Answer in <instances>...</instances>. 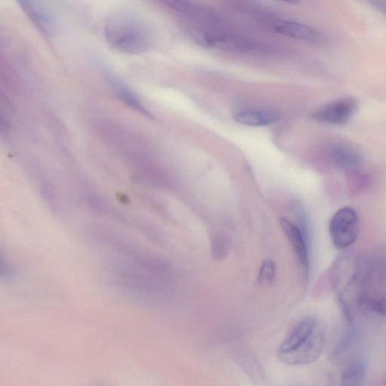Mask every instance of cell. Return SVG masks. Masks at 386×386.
Wrapping results in <instances>:
<instances>
[{
    "instance_id": "obj_13",
    "label": "cell",
    "mask_w": 386,
    "mask_h": 386,
    "mask_svg": "<svg viewBox=\"0 0 386 386\" xmlns=\"http://www.w3.org/2000/svg\"><path fill=\"white\" fill-rule=\"evenodd\" d=\"M359 305L363 310L386 317V296H362Z\"/></svg>"
},
{
    "instance_id": "obj_14",
    "label": "cell",
    "mask_w": 386,
    "mask_h": 386,
    "mask_svg": "<svg viewBox=\"0 0 386 386\" xmlns=\"http://www.w3.org/2000/svg\"><path fill=\"white\" fill-rule=\"evenodd\" d=\"M275 274V265L272 260L267 259L261 265L258 282L261 285H270Z\"/></svg>"
},
{
    "instance_id": "obj_5",
    "label": "cell",
    "mask_w": 386,
    "mask_h": 386,
    "mask_svg": "<svg viewBox=\"0 0 386 386\" xmlns=\"http://www.w3.org/2000/svg\"><path fill=\"white\" fill-rule=\"evenodd\" d=\"M198 41L207 47L236 53H247L256 48L255 42L250 39L235 35H203Z\"/></svg>"
},
{
    "instance_id": "obj_4",
    "label": "cell",
    "mask_w": 386,
    "mask_h": 386,
    "mask_svg": "<svg viewBox=\"0 0 386 386\" xmlns=\"http://www.w3.org/2000/svg\"><path fill=\"white\" fill-rule=\"evenodd\" d=\"M358 107L357 99L352 97H340L316 109L312 118L322 124L345 125L355 116Z\"/></svg>"
},
{
    "instance_id": "obj_7",
    "label": "cell",
    "mask_w": 386,
    "mask_h": 386,
    "mask_svg": "<svg viewBox=\"0 0 386 386\" xmlns=\"http://www.w3.org/2000/svg\"><path fill=\"white\" fill-rule=\"evenodd\" d=\"M106 78L112 92L120 101L143 115L151 116L149 110L143 105L139 96L122 80L109 73H107Z\"/></svg>"
},
{
    "instance_id": "obj_3",
    "label": "cell",
    "mask_w": 386,
    "mask_h": 386,
    "mask_svg": "<svg viewBox=\"0 0 386 386\" xmlns=\"http://www.w3.org/2000/svg\"><path fill=\"white\" fill-rule=\"evenodd\" d=\"M329 229L337 248L345 249L355 244L360 233L359 217L355 209H339L330 219Z\"/></svg>"
},
{
    "instance_id": "obj_6",
    "label": "cell",
    "mask_w": 386,
    "mask_h": 386,
    "mask_svg": "<svg viewBox=\"0 0 386 386\" xmlns=\"http://www.w3.org/2000/svg\"><path fill=\"white\" fill-rule=\"evenodd\" d=\"M327 152L330 161L340 169H354L361 161L358 150L346 141L338 140L330 143Z\"/></svg>"
},
{
    "instance_id": "obj_2",
    "label": "cell",
    "mask_w": 386,
    "mask_h": 386,
    "mask_svg": "<svg viewBox=\"0 0 386 386\" xmlns=\"http://www.w3.org/2000/svg\"><path fill=\"white\" fill-rule=\"evenodd\" d=\"M325 332L311 316L302 320L280 345L277 357L290 366H305L315 361L325 346Z\"/></svg>"
},
{
    "instance_id": "obj_9",
    "label": "cell",
    "mask_w": 386,
    "mask_h": 386,
    "mask_svg": "<svg viewBox=\"0 0 386 386\" xmlns=\"http://www.w3.org/2000/svg\"><path fill=\"white\" fill-rule=\"evenodd\" d=\"M22 10L45 36H49L53 28V18L49 8L42 2L20 1Z\"/></svg>"
},
{
    "instance_id": "obj_10",
    "label": "cell",
    "mask_w": 386,
    "mask_h": 386,
    "mask_svg": "<svg viewBox=\"0 0 386 386\" xmlns=\"http://www.w3.org/2000/svg\"><path fill=\"white\" fill-rule=\"evenodd\" d=\"M280 224L284 234L288 237L293 249L303 267L308 268V252L303 231L289 219L282 218Z\"/></svg>"
},
{
    "instance_id": "obj_1",
    "label": "cell",
    "mask_w": 386,
    "mask_h": 386,
    "mask_svg": "<svg viewBox=\"0 0 386 386\" xmlns=\"http://www.w3.org/2000/svg\"><path fill=\"white\" fill-rule=\"evenodd\" d=\"M104 36L110 48L128 54L145 53L152 43L147 22L128 10L116 11L107 18Z\"/></svg>"
},
{
    "instance_id": "obj_12",
    "label": "cell",
    "mask_w": 386,
    "mask_h": 386,
    "mask_svg": "<svg viewBox=\"0 0 386 386\" xmlns=\"http://www.w3.org/2000/svg\"><path fill=\"white\" fill-rule=\"evenodd\" d=\"M366 370V363L363 359L351 361L342 375L341 386H363Z\"/></svg>"
},
{
    "instance_id": "obj_11",
    "label": "cell",
    "mask_w": 386,
    "mask_h": 386,
    "mask_svg": "<svg viewBox=\"0 0 386 386\" xmlns=\"http://www.w3.org/2000/svg\"><path fill=\"white\" fill-rule=\"evenodd\" d=\"M280 34L306 41H315L318 32L313 28L294 21H284L275 28Z\"/></svg>"
},
{
    "instance_id": "obj_15",
    "label": "cell",
    "mask_w": 386,
    "mask_h": 386,
    "mask_svg": "<svg viewBox=\"0 0 386 386\" xmlns=\"http://www.w3.org/2000/svg\"><path fill=\"white\" fill-rule=\"evenodd\" d=\"M384 385V386H386V377H385V378L384 385Z\"/></svg>"
},
{
    "instance_id": "obj_8",
    "label": "cell",
    "mask_w": 386,
    "mask_h": 386,
    "mask_svg": "<svg viewBox=\"0 0 386 386\" xmlns=\"http://www.w3.org/2000/svg\"><path fill=\"white\" fill-rule=\"evenodd\" d=\"M279 119V113L269 109H245L234 114L237 123L253 127L270 126L278 122Z\"/></svg>"
}]
</instances>
